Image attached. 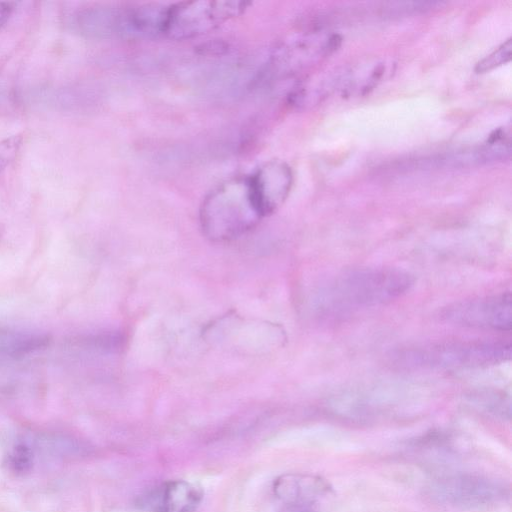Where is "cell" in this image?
Instances as JSON below:
<instances>
[{
    "label": "cell",
    "mask_w": 512,
    "mask_h": 512,
    "mask_svg": "<svg viewBox=\"0 0 512 512\" xmlns=\"http://www.w3.org/2000/svg\"><path fill=\"white\" fill-rule=\"evenodd\" d=\"M9 466L16 473H25L32 466V452L25 445H18L9 456Z\"/></svg>",
    "instance_id": "obj_13"
},
{
    "label": "cell",
    "mask_w": 512,
    "mask_h": 512,
    "mask_svg": "<svg viewBox=\"0 0 512 512\" xmlns=\"http://www.w3.org/2000/svg\"><path fill=\"white\" fill-rule=\"evenodd\" d=\"M13 11V6L8 2H0V28L8 21Z\"/></svg>",
    "instance_id": "obj_15"
},
{
    "label": "cell",
    "mask_w": 512,
    "mask_h": 512,
    "mask_svg": "<svg viewBox=\"0 0 512 512\" xmlns=\"http://www.w3.org/2000/svg\"><path fill=\"white\" fill-rule=\"evenodd\" d=\"M446 317L463 325L508 331L512 326L510 292L470 300L449 308Z\"/></svg>",
    "instance_id": "obj_6"
},
{
    "label": "cell",
    "mask_w": 512,
    "mask_h": 512,
    "mask_svg": "<svg viewBox=\"0 0 512 512\" xmlns=\"http://www.w3.org/2000/svg\"><path fill=\"white\" fill-rule=\"evenodd\" d=\"M202 495L201 489L193 483L169 480L141 495L138 505L147 512H195Z\"/></svg>",
    "instance_id": "obj_8"
},
{
    "label": "cell",
    "mask_w": 512,
    "mask_h": 512,
    "mask_svg": "<svg viewBox=\"0 0 512 512\" xmlns=\"http://www.w3.org/2000/svg\"><path fill=\"white\" fill-rule=\"evenodd\" d=\"M510 354V344L473 341L416 348L403 356L409 365L454 368L495 364L508 359Z\"/></svg>",
    "instance_id": "obj_4"
},
{
    "label": "cell",
    "mask_w": 512,
    "mask_h": 512,
    "mask_svg": "<svg viewBox=\"0 0 512 512\" xmlns=\"http://www.w3.org/2000/svg\"><path fill=\"white\" fill-rule=\"evenodd\" d=\"M331 490L321 477L303 474L283 475L275 481V495L291 505L306 506L325 496Z\"/></svg>",
    "instance_id": "obj_9"
},
{
    "label": "cell",
    "mask_w": 512,
    "mask_h": 512,
    "mask_svg": "<svg viewBox=\"0 0 512 512\" xmlns=\"http://www.w3.org/2000/svg\"><path fill=\"white\" fill-rule=\"evenodd\" d=\"M206 332L209 335L208 340L213 343L252 353L270 348L274 339H269L268 336L279 335L278 329L274 325L245 320L236 315H228L219 319L211 324Z\"/></svg>",
    "instance_id": "obj_5"
},
{
    "label": "cell",
    "mask_w": 512,
    "mask_h": 512,
    "mask_svg": "<svg viewBox=\"0 0 512 512\" xmlns=\"http://www.w3.org/2000/svg\"><path fill=\"white\" fill-rule=\"evenodd\" d=\"M414 279L396 268H369L349 272L332 285L329 293L336 303L372 306L390 302L405 294Z\"/></svg>",
    "instance_id": "obj_2"
},
{
    "label": "cell",
    "mask_w": 512,
    "mask_h": 512,
    "mask_svg": "<svg viewBox=\"0 0 512 512\" xmlns=\"http://www.w3.org/2000/svg\"><path fill=\"white\" fill-rule=\"evenodd\" d=\"M263 218L249 176L234 177L213 188L204 198L199 219L204 235L213 242L236 239Z\"/></svg>",
    "instance_id": "obj_1"
},
{
    "label": "cell",
    "mask_w": 512,
    "mask_h": 512,
    "mask_svg": "<svg viewBox=\"0 0 512 512\" xmlns=\"http://www.w3.org/2000/svg\"><path fill=\"white\" fill-rule=\"evenodd\" d=\"M512 40L511 38L503 42L489 55L481 59L475 66L477 73L488 72L502 64H505L511 59Z\"/></svg>",
    "instance_id": "obj_12"
},
{
    "label": "cell",
    "mask_w": 512,
    "mask_h": 512,
    "mask_svg": "<svg viewBox=\"0 0 512 512\" xmlns=\"http://www.w3.org/2000/svg\"><path fill=\"white\" fill-rule=\"evenodd\" d=\"M249 177L263 217L274 213L285 202L293 183L291 168L279 160L266 162Z\"/></svg>",
    "instance_id": "obj_7"
},
{
    "label": "cell",
    "mask_w": 512,
    "mask_h": 512,
    "mask_svg": "<svg viewBox=\"0 0 512 512\" xmlns=\"http://www.w3.org/2000/svg\"><path fill=\"white\" fill-rule=\"evenodd\" d=\"M448 497L461 504H489L495 498V486L485 480H453L445 487Z\"/></svg>",
    "instance_id": "obj_11"
},
{
    "label": "cell",
    "mask_w": 512,
    "mask_h": 512,
    "mask_svg": "<svg viewBox=\"0 0 512 512\" xmlns=\"http://www.w3.org/2000/svg\"><path fill=\"white\" fill-rule=\"evenodd\" d=\"M50 342L51 337L47 333L0 325V357L27 356L45 349Z\"/></svg>",
    "instance_id": "obj_10"
},
{
    "label": "cell",
    "mask_w": 512,
    "mask_h": 512,
    "mask_svg": "<svg viewBox=\"0 0 512 512\" xmlns=\"http://www.w3.org/2000/svg\"><path fill=\"white\" fill-rule=\"evenodd\" d=\"M250 5L246 1L199 0L167 6L162 34L183 40L194 38L241 15Z\"/></svg>",
    "instance_id": "obj_3"
},
{
    "label": "cell",
    "mask_w": 512,
    "mask_h": 512,
    "mask_svg": "<svg viewBox=\"0 0 512 512\" xmlns=\"http://www.w3.org/2000/svg\"><path fill=\"white\" fill-rule=\"evenodd\" d=\"M22 143L19 135L0 140V172H2L16 157Z\"/></svg>",
    "instance_id": "obj_14"
}]
</instances>
